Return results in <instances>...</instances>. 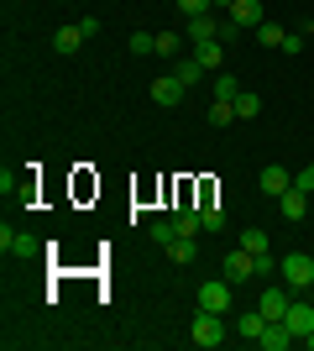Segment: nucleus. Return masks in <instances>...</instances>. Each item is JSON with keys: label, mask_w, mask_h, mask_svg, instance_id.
Segmentation results:
<instances>
[{"label": "nucleus", "mask_w": 314, "mask_h": 351, "mask_svg": "<svg viewBox=\"0 0 314 351\" xmlns=\"http://www.w3.org/2000/svg\"><path fill=\"white\" fill-rule=\"evenodd\" d=\"M293 341H299V336H293L283 320H267V330H262V341H257V346H262V351H288Z\"/></svg>", "instance_id": "9"}, {"label": "nucleus", "mask_w": 314, "mask_h": 351, "mask_svg": "<svg viewBox=\"0 0 314 351\" xmlns=\"http://www.w3.org/2000/svg\"><path fill=\"white\" fill-rule=\"evenodd\" d=\"M79 32H84V43H90V37H100V21H94V16H79Z\"/></svg>", "instance_id": "31"}, {"label": "nucleus", "mask_w": 314, "mask_h": 351, "mask_svg": "<svg viewBox=\"0 0 314 351\" xmlns=\"http://www.w3.org/2000/svg\"><path fill=\"white\" fill-rule=\"evenodd\" d=\"M183 43H189V37H179V32H157V58H179Z\"/></svg>", "instance_id": "20"}, {"label": "nucleus", "mask_w": 314, "mask_h": 351, "mask_svg": "<svg viewBox=\"0 0 314 351\" xmlns=\"http://www.w3.org/2000/svg\"><path fill=\"white\" fill-rule=\"evenodd\" d=\"M288 304H293V299H288L283 289H262V315H267V320H283Z\"/></svg>", "instance_id": "16"}, {"label": "nucleus", "mask_w": 314, "mask_h": 351, "mask_svg": "<svg viewBox=\"0 0 314 351\" xmlns=\"http://www.w3.org/2000/svg\"><path fill=\"white\" fill-rule=\"evenodd\" d=\"M194 304L209 309V315H225V309H231V278H209V283H199V289H194Z\"/></svg>", "instance_id": "3"}, {"label": "nucleus", "mask_w": 314, "mask_h": 351, "mask_svg": "<svg viewBox=\"0 0 314 351\" xmlns=\"http://www.w3.org/2000/svg\"><path fill=\"white\" fill-rule=\"evenodd\" d=\"M278 210H283V220H304V210H309V194L293 184L288 194H278Z\"/></svg>", "instance_id": "13"}, {"label": "nucleus", "mask_w": 314, "mask_h": 351, "mask_svg": "<svg viewBox=\"0 0 314 351\" xmlns=\"http://www.w3.org/2000/svg\"><path fill=\"white\" fill-rule=\"evenodd\" d=\"M199 220H205V231H220V226H225V210L220 205H205V210H199Z\"/></svg>", "instance_id": "27"}, {"label": "nucleus", "mask_w": 314, "mask_h": 351, "mask_svg": "<svg viewBox=\"0 0 314 351\" xmlns=\"http://www.w3.org/2000/svg\"><path fill=\"white\" fill-rule=\"evenodd\" d=\"M179 11L183 16H205V11H215V5H209V0H179Z\"/></svg>", "instance_id": "29"}, {"label": "nucleus", "mask_w": 314, "mask_h": 351, "mask_svg": "<svg viewBox=\"0 0 314 351\" xmlns=\"http://www.w3.org/2000/svg\"><path fill=\"white\" fill-rule=\"evenodd\" d=\"M79 47H84L79 21H74V27H58V32H53V53H63V58H68V53H79Z\"/></svg>", "instance_id": "14"}, {"label": "nucleus", "mask_w": 314, "mask_h": 351, "mask_svg": "<svg viewBox=\"0 0 314 351\" xmlns=\"http://www.w3.org/2000/svg\"><path fill=\"white\" fill-rule=\"evenodd\" d=\"M131 53H136V58L157 53V37H152V32H131Z\"/></svg>", "instance_id": "24"}, {"label": "nucleus", "mask_w": 314, "mask_h": 351, "mask_svg": "<svg viewBox=\"0 0 314 351\" xmlns=\"http://www.w3.org/2000/svg\"><path fill=\"white\" fill-rule=\"evenodd\" d=\"M309 299H314V283H309Z\"/></svg>", "instance_id": "35"}, {"label": "nucleus", "mask_w": 314, "mask_h": 351, "mask_svg": "<svg viewBox=\"0 0 314 351\" xmlns=\"http://www.w3.org/2000/svg\"><path fill=\"white\" fill-rule=\"evenodd\" d=\"M168 263H173V267H194L199 263L194 236H173V241H168Z\"/></svg>", "instance_id": "11"}, {"label": "nucleus", "mask_w": 314, "mask_h": 351, "mask_svg": "<svg viewBox=\"0 0 314 351\" xmlns=\"http://www.w3.org/2000/svg\"><path fill=\"white\" fill-rule=\"evenodd\" d=\"M189 43H220V16L205 11V16H189V27H183Z\"/></svg>", "instance_id": "8"}, {"label": "nucleus", "mask_w": 314, "mask_h": 351, "mask_svg": "<svg viewBox=\"0 0 314 351\" xmlns=\"http://www.w3.org/2000/svg\"><path fill=\"white\" fill-rule=\"evenodd\" d=\"M236 95H241V79L220 73V79H215V100H236Z\"/></svg>", "instance_id": "25"}, {"label": "nucleus", "mask_w": 314, "mask_h": 351, "mask_svg": "<svg viewBox=\"0 0 314 351\" xmlns=\"http://www.w3.org/2000/svg\"><path fill=\"white\" fill-rule=\"evenodd\" d=\"M194 58L205 63V69H220V63H225V43H199Z\"/></svg>", "instance_id": "18"}, {"label": "nucleus", "mask_w": 314, "mask_h": 351, "mask_svg": "<svg viewBox=\"0 0 314 351\" xmlns=\"http://www.w3.org/2000/svg\"><path fill=\"white\" fill-rule=\"evenodd\" d=\"M283 283L293 293H309V283H314V257L309 252H288L283 257Z\"/></svg>", "instance_id": "2"}, {"label": "nucleus", "mask_w": 314, "mask_h": 351, "mask_svg": "<svg viewBox=\"0 0 314 351\" xmlns=\"http://www.w3.org/2000/svg\"><path fill=\"white\" fill-rule=\"evenodd\" d=\"M0 252H11V257H27V252H37V241H31L27 231H11V226H0Z\"/></svg>", "instance_id": "12"}, {"label": "nucleus", "mask_w": 314, "mask_h": 351, "mask_svg": "<svg viewBox=\"0 0 314 351\" xmlns=\"http://www.w3.org/2000/svg\"><path fill=\"white\" fill-rule=\"evenodd\" d=\"M262 330H267V315H262V309H252V315H241V320H236V336H246L252 346L262 341Z\"/></svg>", "instance_id": "17"}, {"label": "nucleus", "mask_w": 314, "mask_h": 351, "mask_svg": "<svg viewBox=\"0 0 314 351\" xmlns=\"http://www.w3.org/2000/svg\"><path fill=\"white\" fill-rule=\"evenodd\" d=\"M183 89L189 84H183L179 73H163V79H152V100L163 105V110H173V105H183Z\"/></svg>", "instance_id": "6"}, {"label": "nucleus", "mask_w": 314, "mask_h": 351, "mask_svg": "<svg viewBox=\"0 0 314 351\" xmlns=\"http://www.w3.org/2000/svg\"><path fill=\"white\" fill-rule=\"evenodd\" d=\"M199 73H205V63H199V58H183L179 63V79H183V84H194Z\"/></svg>", "instance_id": "28"}, {"label": "nucleus", "mask_w": 314, "mask_h": 351, "mask_svg": "<svg viewBox=\"0 0 314 351\" xmlns=\"http://www.w3.org/2000/svg\"><path fill=\"white\" fill-rule=\"evenodd\" d=\"M288 189H293V173H288V168H262V194L278 199V194H288Z\"/></svg>", "instance_id": "15"}, {"label": "nucleus", "mask_w": 314, "mask_h": 351, "mask_svg": "<svg viewBox=\"0 0 314 351\" xmlns=\"http://www.w3.org/2000/svg\"><path fill=\"white\" fill-rule=\"evenodd\" d=\"M283 325L304 341V336L314 330V299H293V304H288V315H283Z\"/></svg>", "instance_id": "7"}, {"label": "nucleus", "mask_w": 314, "mask_h": 351, "mask_svg": "<svg viewBox=\"0 0 314 351\" xmlns=\"http://www.w3.org/2000/svg\"><path fill=\"white\" fill-rule=\"evenodd\" d=\"M257 110H262V100H257L252 89H241V95H236V121H252Z\"/></svg>", "instance_id": "23"}, {"label": "nucleus", "mask_w": 314, "mask_h": 351, "mask_svg": "<svg viewBox=\"0 0 314 351\" xmlns=\"http://www.w3.org/2000/svg\"><path fill=\"white\" fill-rule=\"evenodd\" d=\"M173 226H179V236H199V231H205L199 210H179V215H173Z\"/></svg>", "instance_id": "19"}, {"label": "nucleus", "mask_w": 314, "mask_h": 351, "mask_svg": "<svg viewBox=\"0 0 314 351\" xmlns=\"http://www.w3.org/2000/svg\"><path fill=\"white\" fill-rule=\"evenodd\" d=\"M225 16H231L241 32H246V27H262V21H267V16H262V0H236V5H231Z\"/></svg>", "instance_id": "10"}, {"label": "nucleus", "mask_w": 314, "mask_h": 351, "mask_svg": "<svg viewBox=\"0 0 314 351\" xmlns=\"http://www.w3.org/2000/svg\"><path fill=\"white\" fill-rule=\"evenodd\" d=\"M173 236H179V226H173V220H152V241H157V247H168Z\"/></svg>", "instance_id": "26"}, {"label": "nucleus", "mask_w": 314, "mask_h": 351, "mask_svg": "<svg viewBox=\"0 0 314 351\" xmlns=\"http://www.w3.org/2000/svg\"><path fill=\"white\" fill-rule=\"evenodd\" d=\"M220 273L231 283H246V278H257V257L246 247H241V252H225V257H220Z\"/></svg>", "instance_id": "4"}, {"label": "nucleus", "mask_w": 314, "mask_h": 351, "mask_svg": "<svg viewBox=\"0 0 314 351\" xmlns=\"http://www.w3.org/2000/svg\"><path fill=\"white\" fill-rule=\"evenodd\" d=\"M309 43H314V21H309Z\"/></svg>", "instance_id": "34"}, {"label": "nucleus", "mask_w": 314, "mask_h": 351, "mask_svg": "<svg viewBox=\"0 0 314 351\" xmlns=\"http://www.w3.org/2000/svg\"><path fill=\"white\" fill-rule=\"evenodd\" d=\"M209 5H215V11H231V5H236V0H209Z\"/></svg>", "instance_id": "32"}, {"label": "nucleus", "mask_w": 314, "mask_h": 351, "mask_svg": "<svg viewBox=\"0 0 314 351\" xmlns=\"http://www.w3.org/2000/svg\"><path fill=\"white\" fill-rule=\"evenodd\" d=\"M293 184H299V189H304V194H309V189H314V162H309V168H299V173H293Z\"/></svg>", "instance_id": "30"}, {"label": "nucleus", "mask_w": 314, "mask_h": 351, "mask_svg": "<svg viewBox=\"0 0 314 351\" xmlns=\"http://www.w3.org/2000/svg\"><path fill=\"white\" fill-rule=\"evenodd\" d=\"M304 346H309V351H314V330H309V336H304Z\"/></svg>", "instance_id": "33"}, {"label": "nucleus", "mask_w": 314, "mask_h": 351, "mask_svg": "<svg viewBox=\"0 0 314 351\" xmlns=\"http://www.w3.org/2000/svg\"><path fill=\"white\" fill-rule=\"evenodd\" d=\"M189 341L194 346H220L225 341V315H209V309H194V325H189Z\"/></svg>", "instance_id": "1"}, {"label": "nucleus", "mask_w": 314, "mask_h": 351, "mask_svg": "<svg viewBox=\"0 0 314 351\" xmlns=\"http://www.w3.org/2000/svg\"><path fill=\"white\" fill-rule=\"evenodd\" d=\"M236 121V100H215L209 105V126H231Z\"/></svg>", "instance_id": "21"}, {"label": "nucleus", "mask_w": 314, "mask_h": 351, "mask_svg": "<svg viewBox=\"0 0 314 351\" xmlns=\"http://www.w3.org/2000/svg\"><path fill=\"white\" fill-rule=\"evenodd\" d=\"M241 247L257 257V278H267V267H272V257H267V231H262V226H246V231H241Z\"/></svg>", "instance_id": "5"}, {"label": "nucleus", "mask_w": 314, "mask_h": 351, "mask_svg": "<svg viewBox=\"0 0 314 351\" xmlns=\"http://www.w3.org/2000/svg\"><path fill=\"white\" fill-rule=\"evenodd\" d=\"M283 37H288V32L278 27V21H262V27H257V43H262V47H283Z\"/></svg>", "instance_id": "22"}]
</instances>
